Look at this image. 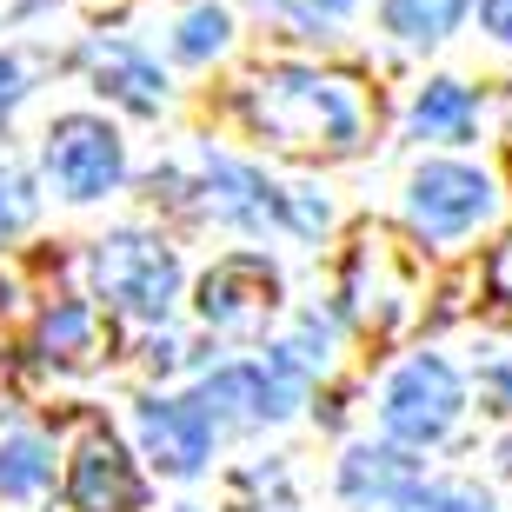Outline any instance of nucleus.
<instances>
[{
  "label": "nucleus",
  "mask_w": 512,
  "mask_h": 512,
  "mask_svg": "<svg viewBox=\"0 0 512 512\" xmlns=\"http://www.w3.org/2000/svg\"><path fill=\"white\" fill-rule=\"evenodd\" d=\"M14 100H20V67H14V60H0V120L14 114Z\"/></svg>",
  "instance_id": "412c9836"
},
{
  "label": "nucleus",
  "mask_w": 512,
  "mask_h": 512,
  "mask_svg": "<svg viewBox=\"0 0 512 512\" xmlns=\"http://www.w3.org/2000/svg\"><path fill=\"white\" fill-rule=\"evenodd\" d=\"M486 213H493V187L466 167H426L413 180V227L426 240H459Z\"/></svg>",
  "instance_id": "20e7f679"
},
{
  "label": "nucleus",
  "mask_w": 512,
  "mask_h": 512,
  "mask_svg": "<svg viewBox=\"0 0 512 512\" xmlns=\"http://www.w3.org/2000/svg\"><path fill=\"white\" fill-rule=\"evenodd\" d=\"M499 466H506V473H512V439H506V446H499Z\"/></svg>",
  "instance_id": "393cba45"
},
{
  "label": "nucleus",
  "mask_w": 512,
  "mask_h": 512,
  "mask_svg": "<svg viewBox=\"0 0 512 512\" xmlns=\"http://www.w3.org/2000/svg\"><path fill=\"white\" fill-rule=\"evenodd\" d=\"M40 353L47 360H60V366H74V360H87L94 353V313L80 300H60L47 320H40Z\"/></svg>",
  "instance_id": "ddd939ff"
},
{
  "label": "nucleus",
  "mask_w": 512,
  "mask_h": 512,
  "mask_svg": "<svg viewBox=\"0 0 512 512\" xmlns=\"http://www.w3.org/2000/svg\"><path fill=\"white\" fill-rule=\"evenodd\" d=\"M140 439H147V453L167 466V473H193L200 459H207V413L200 406H167V399H153V406H140Z\"/></svg>",
  "instance_id": "1a4fd4ad"
},
{
  "label": "nucleus",
  "mask_w": 512,
  "mask_h": 512,
  "mask_svg": "<svg viewBox=\"0 0 512 512\" xmlns=\"http://www.w3.org/2000/svg\"><path fill=\"white\" fill-rule=\"evenodd\" d=\"M399 512H493V506L473 493H446V486H413Z\"/></svg>",
  "instance_id": "a211bd4d"
},
{
  "label": "nucleus",
  "mask_w": 512,
  "mask_h": 512,
  "mask_svg": "<svg viewBox=\"0 0 512 512\" xmlns=\"http://www.w3.org/2000/svg\"><path fill=\"white\" fill-rule=\"evenodd\" d=\"M459 419V380L446 360H413L399 366V380L386 386V433L406 446H433Z\"/></svg>",
  "instance_id": "7ed1b4c3"
},
{
  "label": "nucleus",
  "mask_w": 512,
  "mask_h": 512,
  "mask_svg": "<svg viewBox=\"0 0 512 512\" xmlns=\"http://www.w3.org/2000/svg\"><path fill=\"white\" fill-rule=\"evenodd\" d=\"M479 14H486V27H493V34H506V40H512V0H486Z\"/></svg>",
  "instance_id": "5701e85b"
},
{
  "label": "nucleus",
  "mask_w": 512,
  "mask_h": 512,
  "mask_svg": "<svg viewBox=\"0 0 512 512\" xmlns=\"http://www.w3.org/2000/svg\"><path fill=\"white\" fill-rule=\"evenodd\" d=\"M459 14H466V0H386V27L399 40H446Z\"/></svg>",
  "instance_id": "4468645a"
},
{
  "label": "nucleus",
  "mask_w": 512,
  "mask_h": 512,
  "mask_svg": "<svg viewBox=\"0 0 512 512\" xmlns=\"http://www.w3.org/2000/svg\"><path fill=\"white\" fill-rule=\"evenodd\" d=\"M286 7H293L300 20H333V14L346 7V0H286Z\"/></svg>",
  "instance_id": "4be33fe9"
},
{
  "label": "nucleus",
  "mask_w": 512,
  "mask_h": 512,
  "mask_svg": "<svg viewBox=\"0 0 512 512\" xmlns=\"http://www.w3.org/2000/svg\"><path fill=\"white\" fill-rule=\"evenodd\" d=\"M67 493L80 512H133L140 506V479H133L127 453H120L107 433H87L74 453V473H67Z\"/></svg>",
  "instance_id": "0eeeda50"
},
{
  "label": "nucleus",
  "mask_w": 512,
  "mask_h": 512,
  "mask_svg": "<svg viewBox=\"0 0 512 512\" xmlns=\"http://www.w3.org/2000/svg\"><path fill=\"white\" fill-rule=\"evenodd\" d=\"M0 393H7V360H0Z\"/></svg>",
  "instance_id": "a878e982"
},
{
  "label": "nucleus",
  "mask_w": 512,
  "mask_h": 512,
  "mask_svg": "<svg viewBox=\"0 0 512 512\" xmlns=\"http://www.w3.org/2000/svg\"><path fill=\"white\" fill-rule=\"evenodd\" d=\"M253 120H260L280 147L300 153H353L366 140V94L340 74H306L280 67L253 87Z\"/></svg>",
  "instance_id": "f257e3e1"
},
{
  "label": "nucleus",
  "mask_w": 512,
  "mask_h": 512,
  "mask_svg": "<svg viewBox=\"0 0 512 512\" xmlns=\"http://www.w3.org/2000/svg\"><path fill=\"white\" fill-rule=\"evenodd\" d=\"M486 406H493V413H512V366H493V373H486Z\"/></svg>",
  "instance_id": "aec40b11"
},
{
  "label": "nucleus",
  "mask_w": 512,
  "mask_h": 512,
  "mask_svg": "<svg viewBox=\"0 0 512 512\" xmlns=\"http://www.w3.org/2000/svg\"><path fill=\"white\" fill-rule=\"evenodd\" d=\"M213 187H227V193H220V207H227L233 220H253V227H260V220H273V213H280L273 187H260L247 167H227V160H220V167H213Z\"/></svg>",
  "instance_id": "dca6fc26"
},
{
  "label": "nucleus",
  "mask_w": 512,
  "mask_h": 512,
  "mask_svg": "<svg viewBox=\"0 0 512 512\" xmlns=\"http://www.w3.org/2000/svg\"><path fill=\"white\" fill-rule=\"evenodd\" d=\"M94 74H100V87H114L127 107H160V74H153L147 60L133 54V47H94Z\"/></svg>",
  "instance_id": "f8f14e48"
},
{
  "label": "nucleus",
  "mask_w": 512,
  "mask_h": 512,
  "mask_svg": "<svg viewBox=\"0 0 512 512\" xmlns=\"http://www.w3.org/2000/svg\"><path fill=\"white\" fill-rule=\"evenodd\" d=\"M94 280H100V293H107L114 306H127V313H140V320H160V313L173 306L180 266H173V253L153 247V240L120 233V240H107V247L94 253Z\"/></svg>",
  "instance_id": "f03ea898"
},
{
  "label": "nucleus",
  "mask_w": 512,
  "mask_h": 512,
  "mask_svg": "<svg viewBox=\"0 0 512 512\" xmlns=\"http://www.w3.org/2000/svg\"><path fill=\"white\" fill-rule=\"evenodd\" d=\"M293 399H300V386H293V373H260V366H233V373H213L207 386H200V413H220V419H280L293 413Z\"/></svg>",
  "instance_id": "6e6552de"
},
{
  "label": "nucleus",
  "mask_w": 512,
  "mask_h": 512,
  "mask_svg": "<svg viewBox=\"0 0 512 512\" xmlns=\"http://www.w3.org/2000/svg\"><path fill=\"white\" fill-rule=\"evenodd\" d=\"M413 127L426 140H466L473 133V94L459 87V80H433L413 107Z\"/></svg>",
  "instance_id": "9b49d317"
},
{
  "label": "nucleus",
  "mask_w": 512,
  "mask_h": 512,
  "mask_svg": "<svg viewBox=\"0 0 512 512\" xmlns=\"http://www.w3.org/2000/svg\"><path fill=\"white\" fill-rule=\"evenodd\" d=\"M14 220H20V207H14V200H0V227H14Z\"/></svg>",
  "instance_id": "b1692460"
},
{
  "label": "nucleus",
  "mask_w": 512,
  "mask_h": 512,
  "mask_svg": "<svg viewBox=\"0 0 512 512\" xmlns=\"http://www.w3.org/2000/svg\"><path fill=\"white\" fill-rule=\"evenodd\" d=\"M413 486H419L413 466H406V459H393V453L360 446V453L346 459V493H353V499H373V512H399Z\"/></svg>",
  "instance_id": "9d476101"
},
{
  "label": "nucleus",
  "mask_w": 512,
  "mask_h": 512,
  "mask_svg": "<svg viewBox=\"0 0 512 512\" xmlns=\"http://www.w3.org/2000/svg\"><path fill=\"white\" fill-rule=\"evenodd\" d=\"M273 300H280V286H273V273H266L260 260L213 266L207 286H200V313H207V326H220V333H260Z\"/></svg>",
  "instance_id": "423d86ee"
},
{
  "label": "nucleus",
  "mask_w": 512,
  "mask_h": 512,
  "mask_svg": "<svg viewBox=\"0 0 512 512\" xmlns=\"http://www.w3.org/2000/svg\"><path fill=\"white\" fill-rule=\"evenodd\" d=\"M47 473H54V459H47V446L40 439H7L0 446V499H27L47 486Z\"/></svg>",
  "instance_id": "2eb2a0df"
},
{
  "label": "nucleus",
  "mask_w": 512,
  "mask_h": 512,
  "mask_svg": "<svg viewBox=\"0 0 512 512\" xmlns=\"http://www.w3.org/2000/svg\"><path fill=\"white\" fill-rule=\"evenodd\" d=\"M47 167H54V180L74 200H94V193H107L120 180V140L100 120H60L54 147H47Z\"/></svg>",
  "instance_id": "39448f33"
},
{
  "label": "nucleus",
  "mask_w": 512,
  "mask_h": 512,
  "mask_svg": "<svg viewBox=\"0 0 512 512\" xmlns=\"http://www.w3.org/2000/svg\"><path fill=\"white\" fill-rule=\"evenodd\" d=\"M220 40H227V14H220V7H200V14H187V27H180V54L200 60V54H213Z\"/></svg>",
  "instance_id": "f3484780"
},
{
  "label": "nucleus",
  "mask_w": 512,
  "mask_h": 512,
  "mask_svg": "<svg viewBox=\"0 0 512 512\" xmlns=\"http://www.w3.org/2000/svg\"><path fill=\"white\" fill-rule=\"evenodd\" d=\"M486 286H493V300H506V306H512V240L493 253V266H486Z\"/></svg>",
  "instance_id": "6ab92c4d"
}]
</instances>
